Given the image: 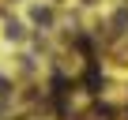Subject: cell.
I'll use <instances>...</instances> for the list:
<instances>
[{"label": "cell", "mask_w": 128, "mask_h": 120, "mask_svg": "<svg viewBox=\"0 0 128 120\" xmlns=\"http://www.w3.org/2000/svg\"><path fill=\"white\" fill-rule=\"evenodd\" d=\"M34 23H42V26L53 23V11H49V8H34Z\"/></svg>", "instance_id": "7a4b0ae2"}, {"label": "cell", "mask_w": 128, "mask_h": 120, "mask_svg": "<svg viewBox=\"0 0 128 120\" xmlns=\"http://www.w3.org/2000/svg\"><path fill=\"white\" fill-rule=\"evenodd\" d=\"M8 38H12V41H23V38H26V30H23L15 19H8Z\"/></svg>", "instance_id": "6da1fadb"}, {"label": "cell", "mask_w": 128, "mask_h": 120, "mask_svg": "<svg viewBox=\"0 0 128 120\" xmlns=\"http://www.w3.org/2000/svg\"><path fill=\"white\" fill-rule=\"evenodd\" d=\"M113 26L124 30V26H128V11H117V15H113Z\"/></svg>", "instance_id": "3957f363"}, {"label": "cell", "mask_w": 128, "mask_h": 120, "mask_svg": "<svg viewBox=\"0 0 128 120\" xmlns=\"http://www.w3.org/2000/svg\"><path fill=\"white\" fill-rule=\"evenodd\" d=\"M0 98H8V79H0Z\"/></svg>", "instance_id": "277c9868"}]
</instances>
